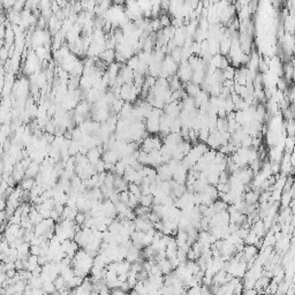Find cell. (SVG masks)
Here are the masks:
<instances>
[{
  "label": "cell",
  "instance_id": "6da1fadb",
  "mask_svg": "<svg viewBox=\"0 0 295 295\" xmlns=\"http://www.w3.org/2000/svg\"><path fill=\"white\" fill-rule=\"evenodd\" d=\"M99 58H100V60H103V61H104L105 63H107V65L112 63V62H114L115 48H106L105 51H103V52L100 53Z\"/></svg>",
  "mask_w": 295,
  "mask_h": 295
},
{
  "label": "cell",
  "instance_id": "7a4b0ae2",
  "mask_svg": "<svg viewBox=\"0 0 295 295\" xmlns=\"http://www.w3.org/2000/svg\"><path fill=\"white\" fill-rule=\"evenodd\" d=\"M140 204L151 208L155 204V196L152 194H148V195H142L140 198Z\"/></svg>",
  "mask_w": 295,
  "mask_h": 295
},
{
  "label": "cell",
  "instance_id": "3957f363",
  "mask_svg": "<svg viewBox=\"0 0 295 295\" xmlns=\"http://www.w3.org/2000/svg\"><path fill=\"white\" fill-rule=\"evenodd\" d=\"M35 185H36V181L33 178H24L22 181H20V186L22 187L23 190H31Z\"/></svg>",
  "mask_w": 295,
  "mask_h": 295
},
{
  "label": "cell",
  "instance_id": "277c9868",
  "mask_svg": "<svg viewBox=\"0 0 295 295\" xmlns=\"http://www.w3.org/2000/svg\"><path fill=\"white\" fill-rule=\"evenodd\" d=\"M128 191L130 194H134V195L141 197L142 196V191H141V185H137V183H134V182H130L128 186Z\"/></svg>",
  "mask_w": 295,
  "mask_h": 295
},
{
  "label": "cell",
  "instance_id": "5b68a950",
  "mask_svg": "<svg viewBox=\"0 0 295 295\" xmlns=\"http://www.w3.org/2000/svg\"><path fill=\"white\" fill-rule=\"evenodd\" d=\"M86 212H83V211H79L76 214V217H75V223H76L77 225H80V226H83V224H84V221H86Z\"/></svg>",
  "mask_w": 295,
  "mask_h": 295
},
{
  "label": "cell",
  "instance_id": "8992f818",
  "mask_svg": "<svg viewBox=\"0 0 295 295\" xmlns=\"http://www.w3.org/2000/svg\"><path fill=\"white\" fill-rule=\"evenodd\" d=\"M42 254V247L40 246H30V255L40 256Z\"/></svg>",
  "mask_w": 295,
  "mask_h": 295
}]
</instances>
